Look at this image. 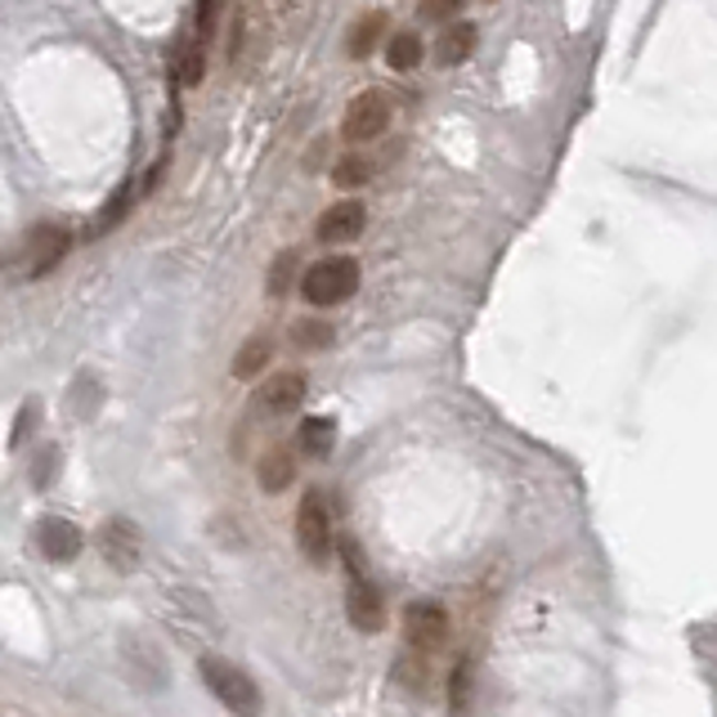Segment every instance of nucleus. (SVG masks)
Instances as JSON below:
<instances>
[{
    "label": "nucleus",
    "mask_w": 717,
    "mask_h": 717,
    "mask_svg": "<svg viewBox=\"0 0 717 717\" xmlns=\"http://www.w3.org/2000/svg\"><path fill=\"white\" fill-rule=\"evenodd\" d=\"M270 359H274V337L270 333H256V337H247L242 346H238V355H233V377L238 381H251V377H260L270 368Z\"/></svg>",
    "instance_id": "obj_13"
},
{
    "label": "nucleus",
    "mask_w": 717,
    "mask_h": 717,
    "mask_svg": "<svg viewBox=\"0 0 717 717\" xmlns=\"http://www.w3.org/2000/svg\"><path fill=\"white\" fill-rule=\"evenodd\" d=\"M363 225H368V207L359 198H346V203H333L318 216L314 233H318V242H350V238L363 233Z\"/></svg>",
    "instance_id": "obj_11"
},
{
    "label": "nucleus",
    "mask_w": 717,
    "mask_h": 717,
    "mask_svg": "<svg viewBox=\"0 0 717 717\" xmlns=\"http://www.w3.org/2000/svg\"><path fill=\"white\" fill-rule=\"evenodd\" d=\"M82 530L73 525V520H63V515H45L41 525H36V547H41V556H50V561H77L82 556Z\"/></svg>",
    "instance_id": "obj_9"
},
{
    "label": "nucleus",
    "mask_w": 717,
    "mask_h": 717,
    "mask_svg": "<svg viewBox=\"0 0 717 717\" xmlns=\"http://www.w3.org/2000/svg\"><path fill=\"white\" fill-rule=\"evenodd\" d=\"M476 23H453L444 28V36H435V58L444 63V68H453V63H467V54L476 50Z\"/></svg>",
    "instance_id": "obj_14"
},
{
    "label": "nucleus",
    "mask_w": 717,
    "mask_h": 717,
    "mask_svg": "<svg viewBox=\"0 0 717 717\" xmlns=\"http://www.w3.org/2000/svg\"><path fill=\"white\" fill-rule=\"evenodd\" d=\"M404 641L417 655H435V650L448 641V610L435 601H413L404 610Z\"/></svg>",
    "instance_id": "obj_6"
},
{
    "label": "nucleus",
    "mask_w": 717,
    "mask_h": 717,
    "mask_svg": "<svg viewBox=\"0 0 717 717\" xmlns=\"http://www.w3.org/2000/svg\"><path fill=\"white\" fill-rule=\"evenodd\" d=\"M296 439H301V453H309V458H328L337 448V422L333 417H305Z\"/></svg>",
    "instance_id": "obj_15"
},
{
    "label": "nucleus",
    "mask_w": 717,
    "mask_h": 717,
    "mask_svg": "<svg viewBox=\"0 0 717 717\" xmlns=\"http://www.w3.org/2000/svg\"><path fill=\"white\" fill-rule=\"evenodd\" d=\"M54 463H58V453H54V448L45 453V463H41V467L32 463V485H36V489H45V485L54 480Z\"/></svg>",
    "instance_id": "obj_26"
},
{
    "label": "nucleus",
    "mask_w": 717,
    "mask_h": 717,
    "mask_svg": "<svg viewBox=\"0 0 717 717\" xmlns=\"http://www.w3.org/2000/svg\"><path fill=\"white\" fill-rule=\"evenodd\" d=\"M220 10H225V0H198V32H203V36L216 28Z\"/></svg>",
    "instance_id": "obj_24"
},
{
    "label": "nucleus",
    "mask_w": 717,
    "mask_h": 717,
    "mask_svg": "<svg viewBox=\"0 0 717 717\" xmlns=\"http://www.w3.org/2000/svg\"><path fill=\"white\" fill-rule=\"evenodd\" d=\"M256 476H260V489H265V493H283L296 480V458L287 453V444H274L265 458L256 463Z\"/></svg>",
    "instance_id": "obj_12"
},
{
    "label": "nucleus",
    "mask_w": 717,
    "mask_h": 717,
    "mask_svg": "<svg viewBox=\"0 0 717 717\" xmlns=\"http://www.w3.org/2000/svg\"><path fill=\"white\" fill-rule=\"evenodd\" d=\"M422 36L417 32H395V36H390V45H385V63H390V68H395V73H413L417 68V63H422Z\"/></svg>",
    "instance_id": "obj_16"
},
{
    "label": "nucleus",
    "mask_w": 717,
    "mask_h": 717,
    "mask_svg": "<svg viewBox=\"0 0 717 717\" xmlns=\"http://www.w3.org/2000/svg\"><path fill=\"white\" fill-rule=\"evenodd\" d=\"M296 547L309 565H323L333 556V515H328V502H323L318 489H309L296 507Z\"/></svg>",
    "instance_id": "obj_3"
},
{
    "label": "nucleus",
    "mask_w": 717,
    "mask_h": 717,
    "mask_svg": "<svg viewBox=\"0 0 717 717\" xmlns=\"http://www.w3.org/2000/svg\"><path fill=\"white\" fill-rule=\"evenodd\" d=\"M385 32V14H363L355 28H350V41H346V50L355 54V58H363V54H372V45H377V36Z\"/></svg>",
    "instance_id": "obj_18"
},
{
    "label": "nucleus",
    "mask_w": 717,
    "mask_h": 717,
    "mask_svg": "<svg viewBox=\"0 0 717 717\" xmlns=\"http://www.w3.org/2000/svg\"><path fill=\"white\" fill-rule=\"evenodd\" d=\"M467 6V0H422V19H431V23H444V19H453V14H458Z\"/></svg>",
    "instance_id": "obj_23"
},
{
    "label": "nucleus",
    "mask_w": 717,
    "mask_h": 717,
    "mask_svg": "<svg viewBox=\"0 0 717 717\" xmlns=\"http://www.w3.org/2000/svg\"><path fill=\"white\" fill-rule=\"evenodd\" d=\"M359 279L363 274H359L355 256H323V260H314V265L305 270L301 296L309 305H341V301H350L359 292Z\"/></svg>",
    "instance_id": "obj_1"
},
{
    "label": "nucleus",
    "mask_w": 717,
    "mask_h": 717,
    "mask_svg": "<svg viewBox=\"0 0 717 717\" xmlns=\"http://www.w3.org/2000/svg\"><path fill=\"white\" fill-rule=\"evenodd\" d=\"M292 279H296V251H279V256H274V265H270V279H265L270 296H287Z\"/></svg>",
    "instance_id": "obj_21"
},
{
    "label": "nucleus",
    "mask_w": 717,
    "mask_h": 717,
    "mask_svg": "<svg viewBox=\"0 0 717 717\" xmlns=\"http://www.w3.org/2000/svg\"><path fill=\"white\" fill-rule=\"evenodd\" d=\"M385 126H390V99L381 90H363L346 108L341 135H346V144H372L377 135H385Z\"/></svg>",
    "instance_id": "obj_4"
},
{
    "label": "nucleus",
    "mask_w": 717,
    "mask_h": 717,
    "mask_svg": "<svg viewBox=\"0 0 717 717\" xmlns=\"http://www.w3.org/2000/svg\"><path fill=\"white\" fill-rule=\"evenodd\" d=\"M99 543H104V556H108L117 569H135L140 556H144V539H140V530L130 525L126 515H112V520H108L104 534H99Z\"/></svg>",
    "instance_id": "obj_10"
},
{
    "label": "nucleus",
    "mask_w": 717,
    "mask_h": 717,
    "mask_svg": "<svg viewBox=\"0 0 717 717\" xmlns=\"http://www.w3.org/2000/svg\"><path fill=\"white\" fill-rule=\"evenodd\" d=\"M301 404H305V372H296V368L274 372L265 385L256 390V413L260 417H287Z\"/></svg>",
    "instance_id": "obj_7"
},
{
    "label": "nucleus",
    "mask_w": 717,
    "mask_h": 717,
    "mask_svg": "<svg viewBox=\"0 0 717 717\" xmlns=\"http://www.w3.org/2000/svg\"><path fill=\"white\" fill-rule=\"evenodd\" d=\"M346 615H350V623H355L359 632H381V628H385V601H381V593H377L372 578H363V574L350 578Z\"/></svg>",
    "instance_id": "obj_8"
},
{
    "label": "nucleus",
    "mask_w": 717,
    "mask_h": 717,
    "mask_svg": "<svg viewBox=\"0 0 717 717\" xmlns=\"http://www.w3.org/2000/svg\"><path fill=\"white\" fill-rule=\"evenodd\" d=\"M36 417H41V409H36V400H28V404H23V413H19V426H14V439H10L14 448H19L23 439H28V426H32Z\"/></svg>",
    "instance_id": "obj_25"
},
{
    "label": "nucleus",
    "mask_w": 717,
    "mask_h": 717,
    "mask_svg": "<svg viewBox=\"0 0 717 717\" xmlns=\"http://www.w3.org/2000/svg\"><path fill=\"white\" fill-rule=\"evenodd\" d=\"M73 251V229H63L54 220L36 225L28 238H23V260H28V274L32 279H45L50 270H58V260Z\"/></svg>",
    "instance_id": "obj_5"
},
{
    "label": "nucleus",
    "mask_w": 717,
    "mask_h": 717,
    "mask_svg": "<svg viewBox=\"0 0 717 717\" xmlns=\"http://www.w3.org/2000/svg\"><path fill=\"white\" fill-rule=\"evenodd\" d=\"M203 73H207L203 41H188V45H184V54L175 58V82H180V86H198V82H203Z\"/></svg>",
    "instance_id": "obj_19"
},
{
    "label": "nucleus",
    "mask_w": 717,
    "mask_h": 717,
    "mask_svg": "<svg viewBox=\"0 0 717 717\" xmlns=\"http://www.w3.org/2000/svg\"><path fill=\"white\" fill-rule=\"evenodd\" d=\"M198 673H203L207 691H211L233 717H260V691H256V682H251L238 664H229V660H220V655H203Z\"/></svg>",
    "instance_id": "obj_2"
},
{
    "label": "nucleus",
    "mask_w": 717,
    "mask_h": 717,
    "mask_svg": "<svg viewBox=\"0 0 717 717\" xmlns=\"http://www.w3.org/2000/svg\"><path fill=\"white\" fill-rule=\"evenodd\" d=\"M292 341H296L301 350H323V346H333V323H323V318H301Z\"/></svg>",
    "instance_id": "obj_20"
},
{
    "label": "nucleus",
    "mask_w": 717,
    "mask_h": 717,
    "mask_svg": "<svg viewBox=\"0 0 717 717\" xmlns=\"http://www.w3.org/2000/svg\"><path fill=\"white\" fill-rule=\"evenodd\" d=\"M471 699V664L453 669V717H463V704Z\"/></svg>",
    "instance_id": "obj_22"
},
{
    "label": "nucleus",
    "mask_w": 717,
    "mask_h": 717,
    "mask_svg": "<svg viewBox=\"0 0 717 717\" xmlns=\"http://www.w3.org/2000/svg\"><path fill=\"white\" fill-rule=\"evenodd\" d=\"M372 171H377V166H372L368 153H346V157L333 166V184H337V188H363V184L372 180Z\"/></svg>",
    "instance_id": "obj_17"
}]
</instances>
